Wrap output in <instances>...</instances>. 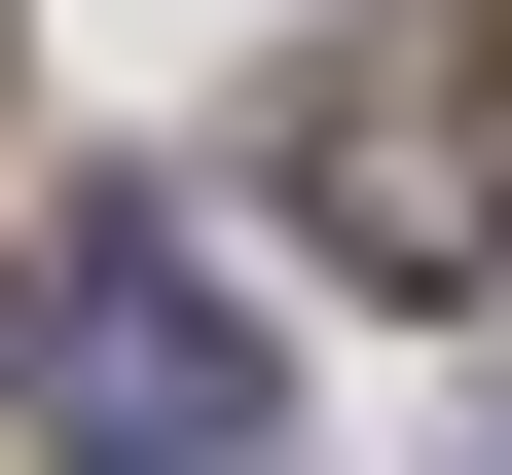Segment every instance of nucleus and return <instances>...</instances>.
<instances>
[{
    "label": "nucleus",
    "mask_w": 512,
    "mask_h": 475,
    "mask_svg": "<svg viewBox=\"0 0 512 475\" xmlns=\"http://www.w3.org/2000/svg\"><path fill=\"white\" fill-rule=\"evenodd\" d=\"M293 220L366 293H512V0H366L293 74Z\"/></svg>",
    "instance_id": "nucleus-1"
},
{
    "label": "nucleus",
    "mask_w": 512,
    "mask_h": 475,
    "mask_svg": "<svg viewBox=\"0 0 512 475\" xmlns=\"http://www.w3.org/2000/svg\"><path fill=\"white\" fill-rule=\"evenodd\" d=\"M0 402H37L74 475H293V366H256V293H220L183 220H74V256H37Z\"/></svg>",
    "instance_id": "nucleus-2"
}]
</instances>
